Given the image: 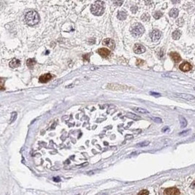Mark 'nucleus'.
<instances>
[{"instance_id": "obj_34", "label": "nucleus", "mask_w": 195, "mask_h": 195, "mask_svg": "<svg viewBox=\"0 0 195 195\" xmlns=\"http://www.w3.org/2000/svg\"><path fill=\"white\" fill-rule=\"evenodd\" d=\"M168 130H169V127H164V128L162 129V132H165L168 131Z\"/></svg>"}, {"instance_id": "obj_16", "label": "nucleus", "mask_w": 195, "mask_h": 195, "mask_svg": "<svg viewBox=\"0 0 195 195\" xmlns=\"http://www.w3.org/2000/svg\"><path fill=\"white\" fill-rule=\"evenodd\" d=\"M169 15L172 18H177V16L178 15V10L177 8H173L170 11Z\"/></svg>"}, {"instance_id": "obj_8", "label": "nucleus", "mask_w": 195, "mask_h": 195, "mask_svg": "<svg viewBox=\"0 0 195 195\" xmlns=\"http://www.w3.org/2000/svg\"><path fill=\"white\" fill-rule=\"evenodd\" d=\"M103 45L108 47L109 48H110L111 50H113L116 47V44L114 42V41L112 39H110V38H107V39H105L103 40Z\"/></svg>"}, {"instance_id": "obj_9", "label": "nucleus", "mask_w": 195, "mask_h": 195, "mask_svg": "<svg viewBox=\"0 0 195 195\" xmlns=\"http://www.w3.org/2000/svg\"><path fill=\"white\" fill-rule=\"evenodd\" d=\"M53 78V75H50V74H45V75H41L39 78V81L40 83H45L46 82H48L49 80H50Z\"/></svg>"}, {"instance_id": "obj_30", "label": "nucleus", "mask_w": 195, "mask_h": 195, "mask_svg": "<svg viewBox=\"0 0 195 195\" xmlns=\"http://www.w3.org/2000/svg\"><path fill=\"white\" fill-rule=\"evenodd\" d=\"M114 4H116V5H118V6H121V5L123 4V1H114Z\"/></svg>"}, {"instance_id": "obj_39", "label": "nucleus", "mask_w": 195, "mask_h": 195, "mask_svg": "<svg viewBox=\"0 0 195 195\" xmlns=\"http://www.w3.org/2000/svg\"></svg>"}, {"instance_id": "obj_6", "label": "nucleus", "mask_w": 195, "mask_h": 195, "mask_svg": "<svg viewBox=\"0 0 195 195\" xmlns=\"http://www.w3.org/2000/svg\"><path fill=\"white\" fill-rule=\"evenodd\" d=\"M165 194L166 195H179L180 191L175 187L173 188H168L165 190Z\"/></svg>"}, {"instance_id": "obj_20", "label": "nucleus", "mask_w": 195, "mask_h": 195, "mask_svg": "<svg viewBox=\"0 0 195 195\" xmlns=\"http://www.w3.org/2000/svg\"><path fill=\"white\" fill-rule=\"evenodd\" d=\"M115 86H116V87H112V86H110L107 85V88L112 89V90H123V89H124L123 86H120L118 84H115Z\"/></svg>"}, {"instance_id": "obj_19", "label": "nucleus", "mask_w": 195, "mask_h": 195, "mask_svg": "<svg viewBox=\"0 0 195 195\" xmlns=\"http://www.w3.org/2000/svg\"><path fill=\"white\" fill-rule=\"evenodd\" d=\"M133 110L135 111H136L137 113H143V114H146V113H148V111L146 110V109H143V108H141V107H134Z\"/></svg>"}, {"instance_id": "obj_11", "label": "nucleus", "mask_w": 195, "mask_h": 195, "mask_svg": "<svg viewBox=\"0 0 195 195\" xmlns=\"http://www.w3.org/2000/svg\"><path fill=\"white\" fill-rule=\"evenodd\" d=\"M98 53L102 56V57H107V56H109L110 55V51L107 48H100L99 49L97 50Z\"/></svg>"}, {"instance_id": "obj_1", "label": "nucleus", "mask_w": 195, "mask_h": 195, "mask_svg": "<svg viewBox=\"0 0 195 195\" xmlns=\"http://www.w3.org/2000/svg\"><path fill=\"white\" fill-rule=\"evenodd\" d=\"M25 21L29 26H34L39 21V16L38 13L34 10H31L26 13Z\"/></svg>"}, {"instance_id": "obj_25", "label": "nucleus", "mask_w": 195, "mask_h": 195, "mask_svg": "<svg viewBox=\"0 0 195 195\" xmlns=\"http://www.w3.org/2000/svg\"><path fill=\"white\" fill-rule=\"evenodd\" d=\"M150 19V15L147 13H145L142 15V20H144V21H148Z\"/></svg>"}, {"instance_id": "obj_2", "label": "nucleus", "mask_w": 195, "mask_h": 195, "mask_svg": "<svg viewBox=\"0 0 195 195\" xmlns=\"http://www.w3.org/2000/svg\"><path fill=\"white\" fill-rule=\"evenodd\" d=\"M102 2H99V1H97L95 4H92L91 7V12L95 15H102L103 13H104V11H105V9H104V7L103 5L101 4Z\"/></svg>"}, {"instance_id": "obj_28", "label": "nucleus", "mask_w": 195, "mask_h": 195, "mask_svg": "<svg viewBox=\"0 0 195 195\" xmlns=\"http://www.w3.org/2000/svg\"><path fill=\"white\" fill-rule=\"evenodd\" d=\"M143 63H144V61H143V60H140V59H139L137 60L136 64H137V66H140V65H141L142 64H143Z\"/></svg>"}, {"instance_id": "obj_22", "label": "nucleus", "mask_w": 195, "mask_h": 195, "mask_svg": "<svg viewBox=\"0 0 195 195\" xmlns=\"http://www.w3.org/2000/svg\"><path fill=\"white\" fill-rule=\"evenodd\" d=\"M162 12H160V11H156V12L154 14V17L156 18V19H159V18H160L162 16Z\"/></svg>"}, {"instance_id": "obj_13", "label": "nucleus", "mask_w": 195, "mask_h": 195, "mask_svg": "<svg viewBox=\"0 0 195 195\" xmlns=\"http://www.w3.org/2000/svg\"><path fill=\"white\" fill-rule=\"evenodd\" d=\"M9 64H10V67L11 68H16L20 65V61L18 59H13L10 61Z\"/></svg>"}, {"instance_id": "obj_5", "label": "nucleus", "mask_w": 195, "mask_h": 195, "mask_svg": "<svg viewBox=\"0 0 195 195\" xmlns=\"http://www.w3.org/2000/svg\"><path fill=\"white\" fill-rule=\"evenodd\" d=\"M174 95L177 97L181 98L186 100H194L195 99V96L189 94H185V93H177V94H175Z\"/></svg>"}, {"instance_id": "obj_10", "label": "nucleus", "mask_w": 195, "mask_h": 195, "mask_svg": "<svg viewBox=\"0 0 195 195\" xmlns=\"http://www.w3.org/2000/svg\"><path fill=\"white\" fill-rule=\"evenodd\" d=\"M134 51L137 54H140V53H144L146 51V48L143 45H142L140 44H135V47H134Z\"/></svg>"}, {"instance_id": "obj_15", "label": "nucleus", "mask_w": 195, "mask_h": 195, "mask_svg": "<svg viewBox=\"0 0 195 195\" xmlns=\"http://www.w3.org/2000/svg\"><path fill=\"white\" fill-rule=\"evenodd\" d=\"M179 121H180V124H181V128H185L187 126V121L184 116H179Z\"/></svg>"}, {"instance_id": "obj_37", "label": "nucleus", "mask_w": 195, "mask_h": 195, "mask_svg": "<svg viewBox=\"0 0 195 195\" xmlns=\"http://www.w3.org/2000/svg\"><path fill=\"white\" fill-rule=\"evenodd\" d=\"M132 137H133L132 135H127V136H126V139H128V138L129 139V138H132Z\"/></svg>"}, {"instance_id": "obj_33", "label": "nucleus", "mask_w": 195, "mask_h": 195, "mask_svg": "<svg viewBox=\"0 0 195 195\" xmlns=\"http://www.w3.org/2000/svg\"><path fill=\"white\" fill-rule=\"evenodd\" d=\"M89 56H90V54H86V55H84V56H83V58L86 59V60H88V61Z\"/></svg>"}, {"instance_id": "obj_27", "label": "nucleus", "mask_w": 195, "mask_h": 195, "mask_svg": "<svg viewBox=\"0 0 195 195\" xmlns=\"http://www.w3.org/2000/svg\"><path fill=\"white\" fill-rule=\"evenodd\" d=\"M149 195V192L148 190H142L141 192H140L137 195Z\"/></svg>"}, {"instance_id": "obj_23", "label": "nucleus", "mask_w": 195, "mask_h": 195, "mask_svg": "<svg viewBox=\"0 0 195 195\" xmlns=\"http://www.w3.org/2000/svg\"><path fill=\"white\" fill-rule=\"evenodd\" d=\"M16 118H17V113H16V112L12 113V115H11V119H10V124H12V122H14V121L16 119Z\"/></svg>"}, {"instance_id": "obj_31", "label": "nucleus", "mask_w": 195, "mask_h": 195, "mask_svg": "<svg viewBox=\"0 0 195 195\" xmlns=\"http://www.w3.org/2000/svg\"><path fill=\"white\" fill-rule=\"evenodd\" d=\"M53 181H55V182H59L60 181H61V179L59 178V177H55V178H53Z\"/></svg>"}, {"instance_id": "obj_29", "label": "nucleus", "mask_w": 195, "mask_h": 195, "mask_svg": "<svg viewBox=\"0 0 195 195\" xmlns=\"http://www.w3.org/2000/svg\"><path fill=\"white\" fill-rule=\"evenodd\" d=\"M150 94H151V95H152V96H155V97H160V96H161L160 94H159V93H156V92H150Z\"/></svg>"}, {"instance_id": "obj_32", "label": "nucleus", "mask_w": 195, "mask_h": 195, "mask_svg": "<svg viewBox=\"0 0 195 195\" xmlns=\"http://www.w3.org/2000/svg\"><path fill=\"white\" fill-rule=\"evenodd\" d=\"M137 10V7H132L131 8V11H132V12H136Z\"/></svg>"}, {"instance_id": "obj_35", "label": "nucleus", "mask_w": 195, "mask_h": 195, "mask_svg": "<svg viewBox=\"0 0 195 195\" xmlns=\"http://www.w3.org/2000/svg\"><path fill=\"white\" fill-rule=\"evenodd\" d=\"M91 70H95V69H98L99 67H91Z\"/></svg>"}, {"instance_id": "obj_12", "label": "nucleus", "mask_w": 195, "mask_h": 195, "mask_svg": "<svg viewBox=\"0 0 195 195\" xmlns=\"http://www.w3.org/2000/svg\"><path fill=\"white\" fill-rule=\"evenodd\" d=\"M170 56L171 57V59L174 61L175 63H178L181 60V56L178 53H176V52H171L170 53Z\"/></svg>"}, {"instance_id": "obj_24", "label": "nucleus", "mask_w": 195, "mask_h": 195, "mask_svg": "<svg viewBox=\"0 0 195 195\" xmlns=\"http://www.w3.org/2000/svg\"><path fill=\"white\" fill-rule=\"evenodd\" d=\"M148 144H149V142H148V141H144V142H142V143H140L137 144V146L145 147V146H147Z\"/></svg>"}, {"instance_id": "obj_38", "label": "nucleus", "mask_w": 195, "mask_h": 195, "mask_svg": "<svg viewBox=\"0 0 195 195\" xmlns=\"http://www.w3.org/2000/svg\"><path fill=\"white\" fill-rule=\"evenodd\" d=\"M9 195V194H7V195Z\"/></svg>"}, {"instance_id": "obj_3", "label": "nucleus", "mask_w": 195, "mask_h": 195, "mask_svg": "<svg viewBox=\"0 0 195 195\" xmlns=\"http://www.w3.org/2000/svg\"><path fill=\"white\" fill-rule=\"evenodd\" d=\"M145 31V29L143 27V26L140 23H136L135 25H134L131 29V32L132 34L135 37H138L140 36H141Z\"/></svg>"}, {"instance_id": "obj_14", "label": "nucleus", "mask_w": 195, "mask_h": 195, "mask_svg": "<svg viewBox=\"0 0 195 195\" xmlns=\"http://www.w3.org/2000/svg\"><path fill=\"white\" fill-rule=\"evenodd\" d=\"M127 12H126L125 11H119L117 15L118 18L119 20H121L126 19V18H127Z\"/></svg>"}, {"instance_id": "obj_17", "label": "nucleus", "mask_w": 195, "mask_h": 195, "mask_svg": "<svg viewBox=\"0 0 195 195\" xmlns=\"http://www.w3.org/2000/svg\"><path fill=\"white\" fill-rule=\"evenodd\" d=\"M36 64V61L34 59H29L26 61V64L29 68H33V67Z\"/></svg>"}, {"instance_id": "obj_7", "label": "nucleus", "mask_w": 195, "mask_h": 195, "mask_svg": "<svg viewBox=\"0 0 195 195\" xmlns=\"http://www.w3.org/2000/svg\"><path fill=\"white\" fill-rule=\"evenodd\" d=\"M179 69L183 72H188V71H189L192 69V65L187 61H184L181 64H180Z\"/></svg>"}, {"instance_id": "obj_18", "label": "nucleus", "mask_w": 195, "mask_h": 195, "mask_svg": "<svg viewBox=\"0 0 195 195\" xmlns=\"http://www.w3.org/2000/svg\"><path fill=\"white\" fill-rule=\"evenodd\" d=\"M181 36V32L179 30H176L173 33V38L174 39H178Z\"/></svg>"}, {"instance_id": "obj_21", "label": "nucleus", "mask_w": 195, "mask_h": 195, "mask_svg": "<svg viewBox=\"0 0 195 195\" xmlns=\"http://www.w3.org/2000/svg\"><path fill=\"white\" fill-rule=\"evenodd\" d=\"M127 116L128 118H129L134 119V120H140V117H139L138 116H137V115H135V114L131 113H127Z\"/></svg>"}, {"instance_id": "obj_40", "label": "nucleus", "mask_w": 195, "mask_h": 195, "mask_svg": "<svg viewBox=\"0 0 195 195\" xmlns=\"http://www.w3.org/2000/svg\"></svg>"}, {"instance_id": "obj_36", "label": "nucleus", "mask_w": 195, "mask_h": 195, "mask_svg": "<svg viewBox=\"0 0 195 195\" xmlns=\"http://www.w3.org/2000/svg\"><path fill=\"white\" fill-rule=\"evenodd\" d=\"M191 188H192V189H195V181L192 184V185H191Z\"/></svg>"}, {"instance_id": "obj_4", "label": "nucleus", "mask_w": 195, "mask_h": 195, "mask_svg": "<svg viewBox=\"0 0 195 195\" xmlns=\"http://www.w3.org/2000/svg\"><path fill=\"white\" fill-rule=\"evenodd\" d=\"M161 35H162L161 31L157 29L153 30V31H151V33L150 34L151 39H152V41H154V42H157L159 39H160Z\"/></svg>"}, {"instance_id": "obj_26", "label": "nucleus", "mask_w": 195, "mask_h": 195, "mask_svg": "<svg viewBox=\"0 0 195 195\" xmlns=\"http://www.w3.org/2000/svg\"><path fill=\"white\" fill-rule=\"evenodd\" d=\"M151 119L154 121V122H156V123H162V119L160 118H158V117H152L151 118Z\"/></svg>"}]
</instances>
